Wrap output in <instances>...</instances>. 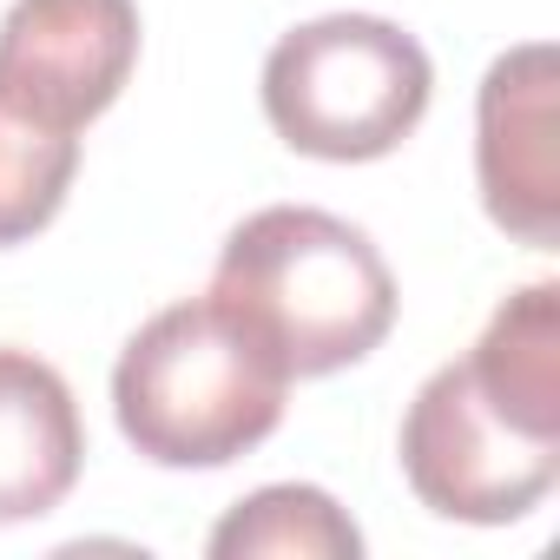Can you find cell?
<instances>
[{
	"label": "cell",
	"mask_w": 560,
	"mask_h": 560,
	"mask_svg": "<svg viewBox=\"0 0 560 560\" xmlns=\"http://www.w3.org/2000/svg\"><path fill=\"white\" fill-rule=\"evenodd\" d=\"M211 298L298 376L363 363L396 324V277L370 231L317 205L250 211L224 250Z\"/></svg>",
	"instance_id": "7a4b0ae2"
},
{
	"label": "cell",
	"mask_w": 560,
	"mask_h": 560,
	"mask_svg": "<svg viewBox=\"0 0 560 560\" xmlns=\"http://www.w3.org/2000/svg\"><path fill=\"white\" fill-rule=\"evenodd\" d=\"M80 178V132H54L0 106V244L47 231Z\"/></svg>",
	"instance_id": "9c48e42d"
},
{
	"label": "cell",
	"mask_w": 560,
	"mask_h": 560,
	"mask_svg": "<svg viewBox=\"0 0 560 560\" xmlns=\"http://www.w3.org/2000/svg\"><path fill=\"white\" fill-rule=\"evenodd\" d=\"M139 67L132 0H14L0 21V106L34 126H93Z\"/></svg>",
	"instance_id": "5b68a950"
},
{
	"label": "cell",
	"mask_w": 560,
	"mask_h": 560,
	"mask_svg": "<svg viewBox=\"0 0 560 560\" xmlns=\"http://www.w3.org/2000/svg\"><path fill=\"white\" fill-rule=\"evenodd\" d=\"M211 553L218 560H257V553H277V560H298V553L304 560H357L363 534L324 488L277 481V488H257L250 501H237L211 527Z\"/></svg>",
	"instance_id": "ba28073f"
},
{
	"label": "cell",
	"mask_w": 560,
	"mask_h": 560,
	"mask_svg": "<svg viewBox=\"0 0 560 560\" xmlns=\"http://www.w3.org/2000/svg\"><path fill=\"white\" fill-rule=\"evenodd\" d=\"M86 462V429L67 376L34 350L0 343V527L54 514Z\"/></svg>",
	"instance_id": "52a82bcc"
},
{
	"label": "cell",
	"mask_w": 560,
	"mask_h": 560,
	"mask_svg": "<svg viewBox=\"0 0 560 560\" xmlns=\"http://www.w3.org/2000/svg\"><path fill=\"white\" fill-rule=\"evenodd\" d=\"M560 60L547 40L501 54L475 100V178L501 231L553 250L560 211Z\"/></svg>",
	"instance_id": "8992f818"
},
{
	"label": "cell",
	"mask_w": 560,
	"mask_h": 560,
	"mask_svg": "<svg viewBox=\"0 0 560 560\" xmlns=\"http://www.w3.org/2000/svg\"><path fill=\"white\" fill-rule=\"evenodd\" d=\"M435 67L416 34L376 14L291 27L264 60V119L291 152L330 165L389 159L429 113Z\"/></svg>",
	"instance_id": "277c9868"
},
{
	"label": "cell",
	"mask_w": 560,
	"mask_h": 560,
	"mask_svg": "<svg viewBox=\"0 0 560 560\" xmlns=\"http://www.w3.org/2000/svg\"><path fill=\"white\" fill-rule=\"evenodd\" d=\"M291 370L211 291L132 330L113 370L119 435L159 468H224L284 422Z\"/></svg>",
	"instance_id": "3957f363"
},
{
	"label": "cell",
	"mask_w": 560,
	"mask_h": 560,
	"mask_svg": "<svg viewBox=\"0 0 560 560\" xmlns=\"http://www.w3.org/2000/svg\"><path fill=\"white\" fill-rule=\"evenodd\" d=\"M402 475L442 521L508 527L560 481V284L514 291L402 416Z\"/></svg>",
	"instance_id": "6da1fadb"
}]
</instances>
